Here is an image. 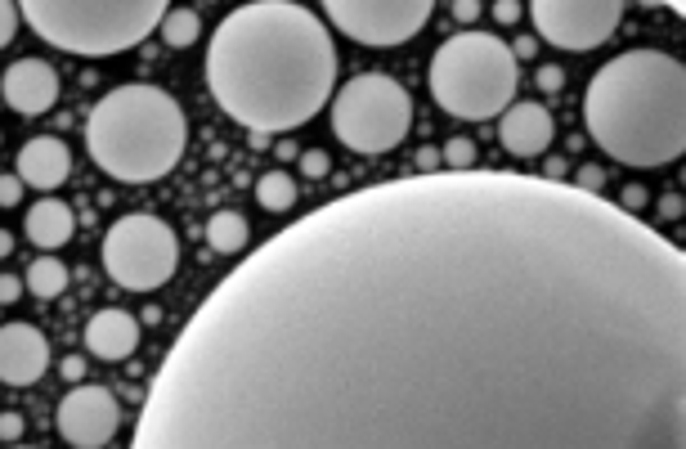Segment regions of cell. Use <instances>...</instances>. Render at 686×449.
I'll use <instances>...</instances> for the list:
<instances>
[{
  "label": "cell",
  "instance_id": "cell-19",
  "mask_svg": "<svg viewBox=\"0 0 686 449\" xmlns=\"http://www.w3.org/2000/svg\"><path fill=\"white\" fill-rule=\"evenodd\" d=\"M23 287L36 297V301H54L63 287H68V266L58 261V256H36L32 266H27V279Z\"/></svg>",
  "mask_w": 686,
  "mask_h": 449
},
{
  "label": "cell",
  "instance_id": "cell-9",
  "mask_svg": "<svg viewBox=\"0 0 686 449\" xmlns=\"http://www.w3.org/2000/svg\"><path fill=\"white\" fill-rule=\"evenodd\" d=\"M327 23L372 50H390L404 46L431 23L435 0H323Z\"/></svg>",
  "mask_w": 686,
  "mask_h": 449
},
{
  "label": "cell",
  "instance_id": "cell-31",
  "mask_svg": "<svg viewBox=\"0 0 686 449\" xmlns=\"http://www.w3.org/2000/svg\"><path fill=\"white\" fill-rule=\"evenodd\" d=\"M619 207H624V212H641V207H646V189H641V184H629L624 198H619Z\"/></svg>",
  "mask_w": 686,
  "mask_h": 449
},
{
  "label": "cell",
  "instance_id": "cell-34",
  "mask_svg": "<svg viewBox=\"0 0 686 449\" xmlns=\"http://www.w3.org/2000/svg\"><path fill=\"white\" fill-rule=\"evenodd\" d=\"M660 216H664V221H678V216H682V198H678V193L660 198Z\"/></svg>",
  "mask_w": 686,
  "mask_h": 449
},
{
  "label": "cell",
  "instance_id": "cell-24",
  "mask_svg": "<svg viewBox=\"0 0 686 449\" xmlns=\"http://www.w3.org/2000/svg\"><path fill=\"white\" fill-rule=\"evenodd\" d=\"M301 171H306V180H323L332 171V162H327L323 149H310V153H301Z\"/></svg>",
  "mask_w": 686,
  "mask_h": 449
},
{
  "label": "cell",
  "instance_id": "cell-12",
  "mask_svg": "<svg viewBox=\"0 0 686 449\" xmlns=\"http://www.w3.org/2000/svg\"><path fill=\"white\" fill-rule=\"evenodd\" d=\"M50 369V341L36 324H5L0 329V382L32 387Z\"/></svg>",
  "mask_w": 686,
  "mask_h": 449
},
{
  "label": "cell",
  "instance_id": "cell-28",
  "mask_svg": "<svg viewBox=\"0 0 686 449\" xmlns=\"http://www.w3.org/2000/svg\"><path fill=\"white\" fill-rule=\"evenodd\" d=\"M538 86H543V90H547V95H556V90H561V86H566V72H561V68H552V63H547V68H538Z\"/></svg>",
  "mask_w": 686,
  "mask_h": 449
},
{
  "label": "cell",
  "instance_id": "cell-7",
  "mask_svg": "<svg viewBox=\"0 0 686 449\" xmlns=\"http://www.w3.org/2000/svg\"><path fill=\"white\" fill-rule=\"evenodd\" d=\"M413 131V95L386 77V72H359L350 77L332 99V135L350 153H390Z\"/></svg>",
  "mask_w": 686,
  "mask_h": 449
},
{
  "label": "cell",
  "instance_id": "cell-18",
  "mask_svg": "<svg viewBox=\"0 0 686 449\" xmlns=\"http://www.w3.org/2000/svg\"><path fill=\"white\" fill-rule=\"evenodd\" d=\"M247 238H252V229H247V216H238V212H215L212 221H207V247L220 252V256L243 252Z\"/></svg>",
  "mask_w": 686,
  "mask_h": 449
},
{
  "label": "cell",
  "instance_id": "cell-8",
  "mask_svg": "<svg viewBox=\"0 0 686 449\" xmlns=\"http://www.w3.org/2000/svg\"><path fill=\"white\" fill-rule=\"evenodd\" d=\"M175 266H180V238L161 216L130 212L112 221V229L104 234V270L126 292H153L175 275Z\"/></svg>",
  "mask_w": 686,
  "mask_h": 449
},
{
  "label": "cell",
  "instance_id": "cell-27",
  "mask_svg": "<svg viewBox=\"0 0 686 449\" xmlns=\"http://www.w3.org/2000/svg\"><path fill=\"white\" fill-rule=\"evenodd\" d=\"M0 441H23V413H0Z\"/></svg>",
  "mask_w": 686,
  "mask_h": 449
},
{
  "label": "cell",
  "instance_id": "cell-25",
  "mask_svg": "<svg viewBox=\"0 0 686 449\" xmlns=\"http://www.w3.org/2000/svg\"><path fill=\"white\" fill-rule=\"evenodd\" d=\"M23 189H27V184L18 180V171H14V175H0V207H18V203H23Z\"/></svg>",
  "mask_w": 686,
  "mask_h": 449
},
{
  "label": "cell",
  "instance_id": "cell-37",
  "mask_svg": "<svg viewBox=\"0 0 686 449\" xmlns=\"http://www.w3.org/2000/svg\"><path fill=\"white\" fill-rule=\"evenodd\" d=\"M566 175V162L561 158H547V180H561Z\"/></svg>",
  "mask_w": 686,
  "mask_h": 449
},
{
  "label": "cell",
  "instance_id": "cell-35",
  "mask_svg": "<svg viewBox=\"0 0 686 449\" xmlns=\"http://www.w3.org/2000/svg\"><path fill=\"white\" fill-rule=\"evenodd\" d=\"M418 171H440V153L435 149H418Z\"/></svg>",
  "mask_w": 686,
  "mask_h": 449
},
{
  "label": "cell",
  "instance_id": "cell-14",
  "mask_svg": "<svg viewBox=\"0 0 686 449\" xmlns=\"http://www.w3.org/2000/svg\"><path fill=\"white\" fill-rule=\"evenodd\" d=\"M552 135H556V121H552V112L543 109V104L525 99V104H507L503 109L498 140H503V149L512 158H543L547 144H552Z\"/></svg>",
  "mask_w": 686,
  "mask_h": 449
},
{
  "label": "cell",
  "instance_id": "cell-30",
  "mask_svg": "<svg viewBox=\"0 0 686 449\" xmlns=\"http://www.w3.org/2000/svg\"><path fill=\"white\" fill-rule=\"evenodd\" d=\"M23 292H27V287H23V279H14V275H0V306H14Z\"/></svg>",
  "mask_w": 686,
  "mask_h": 449
},
{
  "label": "cell",
  "instance_id": "cell-26",
  "mask_svg": "<svg viewBox=\"0 0 686 449\" xmlns=\"http://www.w3.org/2000/svg\"><path fill=\"white\" fill-rule=\"evenodd\" d=\"M575 184H579L583 193H601V189H606V171H601V167H579Z\"/></svg>",
  "mask_w": 686,
  "mask_h": 449
},
{
  "label": "cell",
  "instance_id": "cell-23",
  "mask_svg": "<svg viewBox=\"0 0 686 449\" xmlns=\"http://www.w3.org/2000/svg\"><path fill=\"white\" fill-rule=\"evenodd\" d=\"M18 0H0V50L14 41V32H18Z\"/></svg>",
  "mask_w": 686,
  "mask_h": 449
},
{
  "label": "cell",
  "instance_id": "cell-5",
  "mask_svg": "<svg viewBox=\"0 0 686 449\" xmlns=\"http://www.w3.org/2000/svg\"><path fill=\"white\" fill-rule=\"evenodd\" d=\"M431 99L449 117L463 121H489L516 99L521 86V58L494 32H458L449 37L426 72Z\"/></svg>",
  "mask_w": 686,
  "mask_h": 449
},
{
  "label": "cell",
  "instance_id": "cell-4",
  "mask_svg": "<svg viewBox=\"0 0 686 449\" xmlns=\"http://www.w3.org/2000/svg\"><path fill=\"white\" fill-rule=\"evenodd\" d=\"M189 117L161 86H117L86 117L90 162L121 184H153L180 167Z\"/></svg>",
  "mask_w": 686,
  "mask_h": 449
},
{
  "label": "cell",
  "instance_id": "cell-20",
  "mask_svg": "<svg viewBox=\"0 0 686 449\" xmlns=\"http://www.w3.org/2000/svg\"><path fill=\"white\" fill-rule=\"evenodd\" d=\"M158 32L171 50H189V46L203 37V18H198V9H166Z\"/></svg>",
  "mask_w": 686,
  "mask_h": 449
},
{
  "label": "cell",
  "instance_id": "cell-22",
  "mask_svg": "<svg viewBox=\"0 0 686 449\" xmlns=\"http://www.w3.org/2000/svg\"><path fill=\"white\" fill-rule=\"evenodd\" d=\"M440 167L444 171H472L475 167V144L467 135H453L449 144H444V153H440Z\"/></svg>",
  "mask_w": 686,
  "mask_h": 449
},
{
  "label": "cell",
  "instance_id": "cell-32",
  "mask_svg": "<svg viewBox=\"0 0 686 449\" xmlns=\"http://www.w3.org/2000/svg\"><path fill=\"white\" fill-rule=\"evenodd\" d=\"M453 18L458 23H475L480 18V0H453Z\"/></svg>",
  "mask_w": 686,
  "mask_h": 449
},
{
  "label": "cell",
  "instance_id": "cell-2",
  "mask_svg": "<svg viewBox=\"0 0 686 449\" xmlns=\"http://www.w3.org/2000/svg\"><path fill=\"white\" fill-rule=\"evenodd\" d=\"M203 72L224 117L256 135H283L327 109L337 46L315 9L296 0H252L215 27Z\"/></svg>",
  "mask_w": 686,
  "mask_h": 449
},
{
  "label": "cell",
  "instance_id": "cell-33",
  "mask_svg": "<svg viewBox=\"0 0 686 449\" xmlns=\"http://www.w3.org/2000/svg\"><path fill=\"white\" fill-rule=\"evenodd\" d=\"M494 14H498V23H516V18H521V5H516V0H498Z\"/></svg>",
  "mask_w": 686,
  "mask_h": 449
},
{
  "label": "cell",
  "instance_id": "cell-16",
  "mask_svg": "<svg viewBox=\"0 0 686 449\" xmlns=\"http://www.w3.org/2000/svg\"><path fill=\"white\" fill-rule=\"evenodd\" d=\"M135 346H140V324H135V315L112 310V306L90 315V324H86V350H90L95 360L121 364V360L135 355Z\"/></svg>",
  "mask_w": 686,
  "mask_h": 449
},
{
  "label": "cell",
  "instance_id": "cell-29",
  "mask_svg": "<svg viewBox=\"0 0 686 449\" xmlns=\"http://www.w3.org/2000/svg\"><path fill=\"white\" fill-rule=\"evenodd\" d=\"M58 373H63V382L72 387V382H81V378H86V360H81V355H68V360L58 364Z\"/></svg>",
  "mask_w": 686,
  "mask_h": 449
},
{
  "label": "cell",
  "instance_id": "cell-1",
  "mask_svg": "<svg viewBox=\"0 0 686 449\" xmlns=\"http://www.w3.org/2000/svg\"><path fill=\"white\" fill-rule=\"evenodd\" d=\"M135 449H686V252L579 184L418 171L238 261Z\"/></svg>",
  "mask_w": 686,
  "mask_h": 449
},
{
  "label": "cell",
  "instance_id": "cell-39",
  "mask_svg": "<svg viewBox=\"0 0 686 449\" xmlns=\"http://www.w3.org/2000/svg\"><path fill=\"white\" fill-rule=\"evenodd\" d=\"M646 5H650V0H646ZM655 5H664V9H673V14H682L686 9V0H655Z\"/></svg>",
  "mask_w": 686,
  "mask_h": 449
},
{
  "label": "cell",
  "instance_id": "cell-3",
  "mask_svg": "<svg viewBox=\"0 0 686 449\" xmlns=\"http://www.w3.org/2000/svg\"><path fill=\"white\" fill-rule=\"evenodd\" d=\"M592 144L619 167L655 171L686 153V68L669 50L615 55L583 95Z\"/></svg>",
  "mask_w": 686,
  "mask_h": 449
},
{
  "label": "cell",
  "instance_id": "cell-13",
  "mask_svg": "<svg viewBox=\"0 0 686 449\" xmlns=\"http://www.w3.org/2000/svg\"><path fill=\"white\" fill-rule=\"evenodd\" d=\"M0 95L5 104L23 117H41L58 104V72H54L46 58H18L5 68V81H0Z\"/></svg>",
  "mask_w": 686,
  "mask_h": 449
},
{
  "label": "cell",
  "instance_id": "cell-6",
  "mask_svg": "<svg viewBox=\"0 0 686 449\" xmlns=\"http://www.w3.org/2000/svg\"><path fill=\"white\" fill-rule=\"evenodd\" d=\"M166 9L171 0H18V14L41 41L81 58L135 50L158 32Z\"/></svg>",
  "mask_w": 686,
  "mask_h": 449
},
{
  "label": "cell",
  "instance_id": "cell-15",
  "mask_svg": "<svg viewBox=\"0 0 686 449\" xmlns=\"http://www.w3.org/2000/svg\"><path fill=\"white\" fill-rule=\"evenodd\" d=\"M18 180L27 184V189H41V193H50L58 189L63 180H68V171H72V153H68V144L58 140V135H36V140H27L23 149H18Z\"/></svg>",
  "mask_w": 686,
  "mask_h": 449
},
{
  "label": "cell",
  "instance_id": "cell-21",
  "mask_svg": "<svg viewBox=\"0 0 686 449\" xmlns=\"http://www.w3.org/2000/svg\"><path fill=\"white\" fill-rule=\"evenodd\" d=\"M256 203L265 212H292L296 207V184L287 171H265L256 180Z\"/></svg>",
  "mask_w": 686,
  "mask_h": 449
},
{
  "label": "cell",
  "instance_id": "cell-38",
  "mask_svg": "<svg viewBox=\"0 0 686 449\" xmlns=\"http://www.w3.org/2000/svg\"><path fill=\"white\" fill-rule=\"evenodd\" d=\"M9 252H14V238H9V234H5V229H0V261H5V256H9Z\"/></svg>",
  "mask_w": 686,
  "mask_h": 449
},
{
  "label": "cell",
  "instance_id": "cell-36",
  "mask_svg": "<svg viewBox=\"0 0 686 449\" xmlns=\"http://www.w3.org/2000/svg\"><path fill=\"white\" fill-rule=\"evenodd\" d=\"M534 50H538V41H534V37H521V41L512 46V55H516V58H534Z\"/></svg>",
  "mask_w": 686,
  "mask_h": 449
},
{
  "label": "cell",
  "instance_id": "cell-10",
  "mask_svg": "<svg viewBox=\"0 0 686 449\" xmlns=\"http://www.w3.org/2000/svg\"><path fill=\"white\" fill-rule=\"evenodd\" d=\"M538 37L556 50H597L624 23V0H529Z\"/></svg>",
  "mask_w": 686,
  "mask_h": 449
},
{
  "label": "cell",
  "instance_id": "cell-17",
  "mask_svg": "<svg viewBox=\"0 0 686 449\" xmlns=\"http://www.w3.org/2000/svg\"><path fill=\"white\" fill-rule=\"evenodd\" d=\"M23 229H27V238H32L36 247H46V252H50V247H63V243L72 238V207L58 203V198H41V203L27 207Z\"/></svg>",
  "mask_w": 686,
  "mask_h": 449
},
{
  "label": "cell",
  "instance_id": "cell-11",
  "mask_svg": "<svg viewBox=\"0 0 686 449\" xmlns=\"http://www.w3.org/2000/svg\"><path fill=\"white\" fill-rule=\"evenodd\" d=\"M54 427L63 436V445L72 449H104L112 445L117 427H121V404L108 387H86L72 382V392L58 400L54 409Z\"/></svg>",
  "mask_w": 686,
  "mask_h": 449
}]
</instances>
